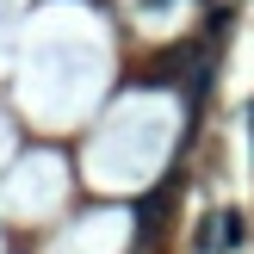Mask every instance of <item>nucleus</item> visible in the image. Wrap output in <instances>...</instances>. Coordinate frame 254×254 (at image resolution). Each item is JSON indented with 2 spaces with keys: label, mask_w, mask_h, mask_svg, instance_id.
I'll return each mask as SVG.
<instances>
[{
  "label": "nucleus",
  "mask_w": 254,
  "mask_h": 254,
  "mask_svg": "<svg viewBox=\"0 0 254 254\" xmlns=\"http://www.w3.org/2000/svg\"><path fill=\"white\" fill-rule=\"evenodd\" d=\"M217 242L223 248H242V211H223V217H217Z\"/></svg>",
  "instance_id": "nucleus-1"
},
{
  "label": "nucleus",
  "mask_w": 254,
  "mask_h": 254,
  "mask_svg": "<svg viewBox=\"0 0 254 254\" xmlns=\"http://www.w3.org/2000/svg\"><path fill=\"white\" fill-rule=\"evenodd\" d=\"M248 118H254V112H248Z\"/></svg>",
  "instance_id": "nucleus-2"
}]
</instances>
